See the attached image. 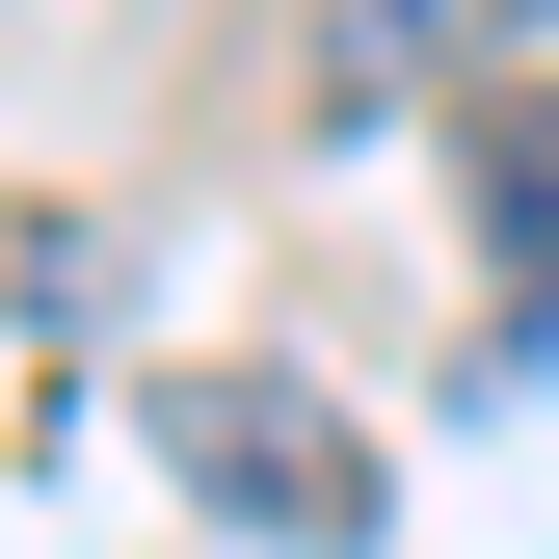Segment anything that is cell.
Segmentation results:
<instances>
[{
    "label": "cell",
    "mask_w": 559,
    "mask_h": 559,
    "mask_svg": "<svg viewBox=\"0 0 559 559\" xmlns=\"http://www.w3.org/2000/svg\"><path fill=\"white\" fill-rule=\"evenodd\" d=\"M160 453H187V507H240V533H294V559H373V427H346L320 373H187Z\"/></svg>",
    "instance_id": "6da1fadb"
},
{
    "label": "cell",
    "mask_w": 559,
    "mask_h": 559,
    "mask_svg": "<svg viewBox=\"0 0 559 559\" xmlns=\"http://www.w3.org/2000/svg\"><path fill=\"white\" fill-rule=\"evenodd\" d=\"M453 187H479V294H507V373L559 346V81L453 107Z\"/></svg>",
    "instance_id": "7a4b0ae2"
},
{
    "label": "cell",
    "mask_w": 559,
    "mask_h": 559,
    "mask_svg": "<svg viewBox=\"0 0 559 559\" xmlns=\"http://www.w3.org/2000/svg\"><path fill=\"white\" fill-rule=\"evenodd\" d=\"M507 27H533V0H346V27H320V81H346V133H373L427 53H507Z\"/></svg>",
    "instance_id": "3957f363"
}]
</instances>
